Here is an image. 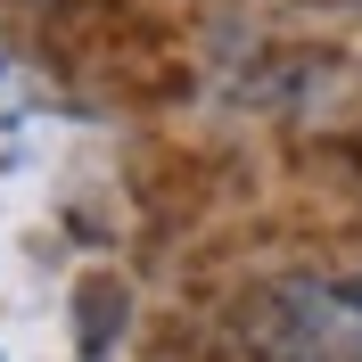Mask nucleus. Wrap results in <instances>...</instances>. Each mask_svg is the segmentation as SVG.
Wrapping results in <instances>:
<instances>
[{
	"label": "nucleus",
	"mask_w": 362,
	"mask_h": 362,
	"mask_svg": "<svg viewBox=\"0 0 362 362\" xmlns=\"http://www.w3.org/2000/svg\"><path fill=\"white\" fill-rule=\"evenodd\" d=\"M247 346L264 362H362V288L272 280L247 305Z\"/></svg>",
	"instance_id": "nucleus-1"
}]
</instances>
